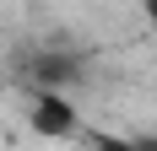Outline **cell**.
I'll return each instance as SVG.
<instances>
[{
	"label": "cell",
	"instance_id": "1",
	"mask_svg": "<svg viewBox=\"0 0 157 151\" xmlns=\"http://www.w3.org/2000/svg\"><path fill=\"white\" fill-rule=\"evenodd\" d=\"M76 108H71V97L65 92H38L33 97V130L38 135H54V140H65V135H76Z\"/></svg>",
	"mask_w": 157,
	"mask_h": 151
},
{
	"label": "cell",
	"instance_id": "2",
	"mask_svg": "<svg viewBox=\"0 0 157 151\" xmlns=\"http://www.w3.org/2000/svg\"><path fill=\"white\" fill-rule=\"evenodd\" d=\"M81 54H71V49H49V54H38V60L27 65L33 81H38V92H65L71 81H81Z\"/></svg>",
	"mask_w": 157,
	"mask_h": 151
},
{
	"label": "cell",
	"instance_id": "3",
	"mask_svg": "<svg viewBox=\"0 0 157 151\" xmlns=\"http://www.w3.org/2000/svg\"><path fill=\"white\" fill-rule=\"evenodd\" d=\"M87 146H92V151H130V140H119V135H92Z\"/></svg>",
	"mask_w": 157,
	"mask_h": 151
},
{
	"label": "cell",
	"instance_id": "4",
	"mask_svg": "<svg viewBox=\"0 0 157 151\" xmlns=\"http://www.w3.org/2000/svg\"><path fill=\"white\" fill-rule=\"evenodd\" d=\"M130 151H157V135H130Z\"/></svg>",
	"mask_w": 157,
	"mask_h": 151
},
{
	"label": "cell",
	"instance_id": "5",
	"mask_svg": "<svg viewBox=\"0 0 157 151\" xmlns=\"http://www.w3.org/2000/svg\"><path fill=\"white\" fill-rule=\"evenodd\" d=\"M141 16H146V22L157 27V0H141Z\"/></svg>",
	"mask_w": 157,
	"mask_h": 151
}]
</instances>
